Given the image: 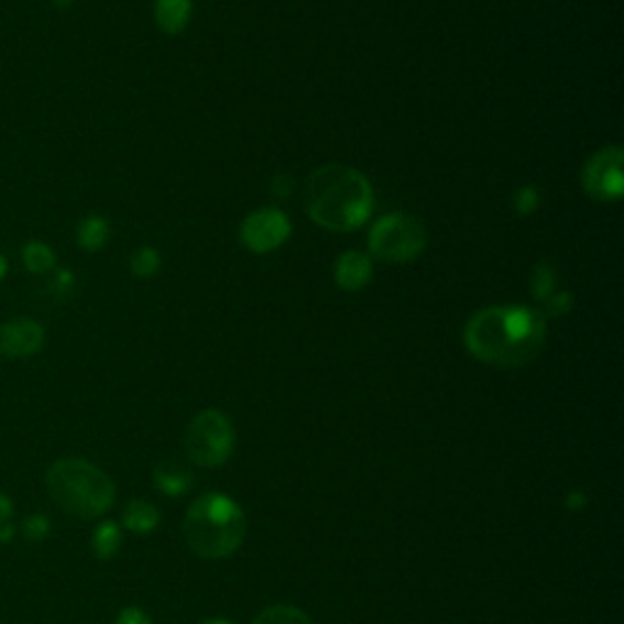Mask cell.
Segmentation results:
<instances>
[{
    "instance_id": "6da1fadb",
    "label": "cell",
    "mask_w": 624,
    "mask_h": 624,
    "mask_svg": "<svg viewBox=\"0 0 624 624\" xmlns=\"http://www.w3.org/2000/svg\"><path fill=\"white\" fill-rule=\"evenodd\" d=\"M463 344L488 366H527L547 344V317L525 305L483 308L463 327Z\"/></svg>"
},
{
    "instance_id": "7a4b0ae2",
    "label": "cell",
    "mask_w": 624,
    "mask_h": 624,
    "mask_svg": "<svg viewBox=\"0 0 624 624\" xmlns=\"http://www.w3.org/2000/svg\"><path fill=\"white\" fill-rule=\"evenodd\" d=\"M303 202L308 218L330 232H351L366 225L376 196L371 180L354 166L325 164L305 180Z\"/></svg>"
},
{
    "instance_id": "3957f363",
    "label": "cell",
    "mask_w": 624,
    "mask_h": 624,
    "mask_svg": "<svg viewBox=\"0 0 624 624\" xmlns=\"http://www.w3.org/2000/svg\"><path fill=\"white\" fill-rule=\"evenodd\" d=\"M184 537L190 551L202 559H225L242 547L247 537V517L232 497L206 493L188 507Z\"/></svg>"
},
{
    "instance_id": "277c9868",
    "label": "cell",
    "mask_w": 624,
    "mask_h": 624,
    "mask_svg": "<svg viewBox=\"0 0 624 624\" xmlns=\"http://www.w3.org/2000/svg\"><path fill=\"white\" fill-rule=\"evenodd\" d=\"M47 491L54 503L81 519L106 515L116 503V485L94 463L62 459L47 471Z\"/></svg>"
},
{
    "instance_id": "5b68a950",
    "label": "cell",
    "mask_w": 624,
    "mask_h": 624,
    "mask_svg": "<svg viewBox=\"0 0 624 624\" xmlns=\"http://www.w3.org/2000/svg\"><path fill=\"white\" fill-rule=\"evenodd\" d=\"M427 247L425 222L410 212H391L373 222L369 232L371 254L388 264L415 261Z\"/></svg>"
},
{
    "instance_id": "8992f818",
    "label": "cell",
    "mask_w": 624,
    "mask_h": 624,
    "mask_svg": "<svg viewBox=\"0 0 624 624\" xmlns=\"http://www.w3.org/2000/svg\"><path fill=\"white\" fill-rule=\"evenodd\" d=\"M186 453L200 469H218L234 451V427L220 410H202L186 429Z\"/></svg>"
},
{
    "instance_id": "52a82bcc",
    "label": "cell",
    "mask_w": 624,
    "mask_h": 624,
    "mask_svg": "<svg viewBox=\"0 0 624 624\" xmlns=\"http://www.w3.org/2000/svg\"><path fill=\"white\" fill-rule=\"evenodd\" d=\"M581 186L593 200L615 202L624 193V152L617 144L603 146L583 164Z\"/></svg>"
},
{
    "instance_id": "ba28073f",
    "label": "cell",
    "mask_w": 624,
    "mask_h": 624,
    "mask_svg": "<svg viewBox=\"0 0 624 624\" xmlns=\"http://www.w3.org/2000/svg\"><path fill=\"white\" fill-rule=\"evenodd\" d=\"M242 244L254 254L276 252L291 237L288 215L278 208H261L249 212L242 222Z\"/></svg>"
},
{
    "instance_id": "9c48e42d",
    "label": "cell",
    "mask_w": 624,
    "mask_h": 624,
    "mask_svg": "<svg viewBox=\"0 0 624 624\" xmlns=\"http://www.w3.org/2000/svg\"><path fill=\"white\" fill-rule=\"evenodd\" d=\"M44 344V327L32 317H15L0 325V354L10 359L35 357Z\"/></svg>"
},
{
    "instance_id": "30bf717a",
    "label": "cell",
    "mask_w": 624,
    "mask_h": 624,
    "mask_svg": "<svg viewBox=\"0 0 624 624\" xmlns=\"http://www.w3.org/2000/svg\"><path fill=\"white\" fill-rule=\"evenodd\" d=\"M373 278V259L357 249H349L335 264V281L337 286L347 293L364 291Z\"/></svg>"
},
{
    "instance_id": "8fae6325",
    "label": "cell",
    "mask_w": 624,
    "mask_h": 624,
    "mask_svg": "<svg viewBox=\"0 0 624 624\" xmlns=\"http://www.w3.org/2000/svg\"><path fill=\"white\" fill-rule=\"evenodd\" d=\"M154 483L162 493L176 497L190 491L193 483H196V475H193L190 467H186L184 461L166 459L154 469Z\"/></svg>"
},
{
    "instance_id": "7c38bea8",
    "label": "cell",
    "mask_w": 624,
    "mask_h": 624,
    "mask_svg": "<svg viewBox=\"0 0 624 624\" xmlns=\"http://www.w3.org/2000/svg\"><path fill=\"white\" fill-rule=\"evenodd\" d=\"M193 13V0H156L154 20L166 35H180Z\"/></svg>"
},
{
    "instance_id": "4fadbf2b",
    "label": "cell",
    "mask_w": 624,
    "mask_h": 624,
    "mask_svg": "<svg viewBox=\"0 0 624 624\" xmlns=\"http://www.w3.org/2000/svg\"><path fill=\"white\" fill-rule=\"evenodd\" d=\"M158 519H162L158 510L146 501H132L122 513L124 527L130 532H138V535H150V532L158 527Z\"/></svg>"
},
{
    "instance_id": "5bb4252c",
    "label": "cell",
    "mask_w": 624,
    "mask_h": 624,
    "mask_svg": "<svg viewBox=\"0 0 624 624\" xmlns=\"http://www.w3.org/2000/svg\"><path fill=\"white\" fill-rule=\"evenodd\" d=\"M108 237H110V225L106 218H98V215H94V218H86L76 230V240L86 249V252H98V249H103Z\"/></svg>"
},
{
    "instance_id": "9a60e30c",
    "label": "cell",
    "mask_w": 624,
    "mask_h": 624,
    "mask_svg": "<svg viewBox=\"0 0 624 624\" xmlns=\"http://www.w3.org/2000/svg\"><path fill=\"white\" fill-rule=\"evenodd\" d=\"M22 264H25V269L32 271V274H47L56 264V254L47 244L30 242L22 247Z\"/></svg>"
},
{
    "instance_id": "2e32d148",
    "label": "cell",
    "mask_w": 624,
    "mask_h": 624,
    "mask_svg": "<svg viewBox=\"0 0 624 624\" xmlns=\"http://www.w3.org/2000/svg\"><path fill=\"white\" fill-rule=\"evenodd\" d=\"M122 535L116 522H103L94 535V551L98 559H112L120 551Z\"/></svg>"
},
{
    "instance_id": "e0dca14e",
    "label": "cell",
    "mask_w": 624,
    "mask_h": 624,
    "mask_svg": "<svg viewBox=\"0 0 624 624\" xmlns=\"http://www.w3.org/2000/svg\"><path fill=\"white\" fill-rule=\"evenodd\" d=\"M529 288L535 300L544 303L549 298L551 293H556V269L549 261H539V264L532 269V278H529Z\"/></svg>"
},
{
    "instance_id": "ac0fdd59",
    "label": "cell",
    "mask_w": 624,
    "mask_h": 624,
    "mask_svg": "<svg viewBox=\"0 0 624 624\" xmlns=\"http://www.w3.org/2000/svg\"><path fill=\"white\" fill-rule=\"evenodd\" d=\"M254 624H313V620L298 607L274 605V607H266L264 612H259Z\"/></svg>"
},
{
    "instance_id": "d6986e66",
    "label": "cell",
    "mask_w": 624,
    "mask_h": 624,
    "mask_svg": "<svg viewBox=\"0 0 624 624\" xmlns=\"http://www.w3.org/2000/svg\"><path fill=\"white\" fill-rule=\"evenodd\" d=\"M130 269L134 276L140 278H152L158 269H162V254L154 247H142L130 259Z\"/></svg>"
},
{
    "instance_id": "ffe728a7",
    "label": "cell",
    "mask_w": 624,
    "mask_h": 624,
    "mask_svg": "<svg viewBox=\"0 0 624 624\" xmlns=\"http://www.w3.org/2000/svg\"><path fill=\"white\" fill-rule=\"evenodd\" d=\"M541 202V193L537 186H519L513 193V208L517 215H532L537 212Z\"/></svg>"
},
{
    "instance_id": "44dd1931",
    "label": "cell",
    "mask_w": 624,
    "mask_h": 624,
    "mask_svg": "<svg viewBox=\"0 0 624 624\" xmlns=\"http://www.w3.org/2000/svg\"><path fill=\"white\" fill-rule=\"evenodd\" d=\"M541 308H544L541 313L544 317H561L573 308V295L569 291H556L541 303Z\"/></svg>"
},
{
    "instance_id": "7402d4cb",
    "label": "cell",
    "mask_w": 624,
    "mask_h": 624,
    "mask_svg": "<svg viewBox=\"0 0 624 624\" xmlns=\"http://www.w3.org/2000/svg\"><path fill=\"white\" fill-rule=\"evenodd\" d=\"M116 624H152V617L142 607H124Z\"/></svg>"
},
{
    "instance_id": "603a6c76",
    "label": "cell",
    "mask_w": 624,
    "mask_h": 624,
    "mask_svg": "<svg viewBox=\"0 0 624 624\" xmlns=\"http://www.w3.org/2000/svg\"><path fill=\"white\" fill-rule=\"evenodd\" d=\"M291 184H293V178L288 174H278L274 176V180H271V193L278 198H288L291 196Z\"/></svg>"
},
{
    "instance_id": "cb8c5ba5",
    "label": "cell",
    "mask_w": 624,
    "mask_h": 624,
    "mask_svg": "<svg viewBox=\"0 0 624 624\" xmlns=\"http://www.w3.org/2000/svg\"><path fill=\"white\" fill-rule=\"evenodd\" d=\"M8 517H10V505L3 495H0V541L8 537Z\"/></svg>"
},
{
    "instance_id": "d4e9b609",
    "label": "cell",
    "mask_w": 624,
    "mask_h": 624,
    "mask_svg": "<svg viewBox=\"0 0 624 624\" xmlns=\"http://www.w3.org/2000/svg\"><path fill=\"white\" fill-rule=\"evenodd\" d=\"M6 274H8V264H6V259L0 256V281L6 278Z\"/></svg>"
},
{
    "instance_id": "484cf974",
    "label": "cell",
    "mask_w": 624,
    "mask_h": 624,
    "mask_svg": "<svg viewBox=\"0 0 624 624\" xmlns=\"http://www.w3.org/2000/svg\"><path fill=\"white\" fill-rule=\"evenodd\" d=\"M52 3H54L56 8H69V6L74 3V0H52Z\"/></svg>"
},
{
    "instance_id": "4316f807",
    "label": "cell",
    "mask_w": 624,
    "mask_h": 624,
    "mask_svg": "<svg viewBox=\"0 0 624 624\" xmlns=\"http://www.w3.org/2000/svg\"><path fill=\"white\" fill-rule=\"evenodd\" d=\"M200 624H232V622H227V620H206V622H200Z\"/></svg>"
}]
</instances>
